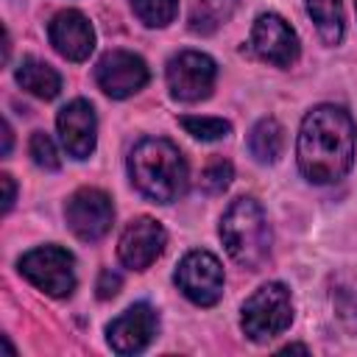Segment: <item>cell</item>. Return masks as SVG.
<instances>
[{"label":"cell","instance_id":"52a82bcc","mask_svg":"<svg viewBox=\"0 0 357 357\" xmlns=\"http://www.w3.org/2000/svg\"><path fill=\"white\" fill-rule=\"evenodd\" d=\"M178 290L198 307H212L223 296V268L220 259L209 251H190L176 268Z\"/></svg>","mask_w":357,"mask_h":357},{"label":"cell","instance_id":"ba28073f","mask_svg":"<svg viewBox=\"0 0 357 357\" xmlns=\"http://www.w3.org/2000/svg\"><path fill=\"white\" fill-rule=\"evenodd\" d=\"M64 218H67L70 231L78 240L95 243V240H100L112 229L114 206H112V198L103 190H98V187H81V190H75L70 195V201L64 206Z\"/></svg>","mask_w":357,"mask_h":357},{"label":"cell","instance_id":"44dd1931","mask_svg":"<svg viewBox=\"0 0 357 357\" xmlns=\"http://www.w3.org/2000/svg\"><path fill=\"white\" fill-rule=\"evenodd\" d=\"M231 178H234V167H231V162H226V159H212L204 170H201V190L204 192H209V195H218V192H223L229 184H231Z\"/></svg>","mask_w":357,"mask_h":357},{"label":"cell","instance_id":"9a60e30c","mask_svg":"<svg viewBox=\"0 0 357 357\" xmlns=\"http://www.w3.org/2000/svg\"><path fill=\"white\" fill-rule=\"evenodd\" d=\"M17 84L25 92H31L33 98H42V100H53L61 92V75L47 61H39L33 56H28V59L20 61V67H17Z\"/></svg>","mask_w":357,"mask_h":357},{"label":"cell","instance_id":"7402d4cb","mask_svg":"<svg viewBox=\"0 0 357 357\" xmlns=\"http://www.w3.org/2000/svg\"><path fill=\"white\" fill-rule=\"evenodd\" d=\"M28 153H31L33 165H39L42 170H59V167H61L59 151H56L53 139H50L45 131H33V134H31V142H28Z\"/></svg>","mask_w":357,"mask_h":357},{"label":"cell","instance_id":"ac0fdd59","mask_svg":"<svg viewBox=\"0 0 357 357\" xmlns=\"http://www.w3.org/2000/svg\"><path fill=\"white\" fill-rule=\"evenodd\" d=\"M234 0H192V11H190V28L192 31H212L215 25H220L229 11H231Z\"/></svg>","mask_w":357,"mask_h":357},{"label":"cell","instance_id":"d4e9b609","mask_svg":"<svg viewBox=\"0 0 357 357\" xmlns=\"http://www.w3.org/2000/svg\"><path fill=\"white\" fill-rule=\"evenodd\" d=\"M0 184H3V212H8L14 206V198H17V187H14V178L8 173L0 176Z\"/></svg>","mask_w":357,"mask_h":357},{"label":"cell","instance_id":"cb8c5ba5","mask_svg":"<svg viewBox=\"0 0 357 357\" xmlns=\"http://www.w3.org/2000/svg\"><path fill=\"white\" fill-rule=\"evenodd\" d=\"M95 290H98V298H112V296H117V290H120V276L112 273L109 268H103L100 276H98Z\"/></svg>","mask_w":357,"mask_h":357},{"label":"cell","instance_id":"3957f363","mask_svg":"<svg viewBox=\"0 0 357 357\" xmlns=\"http://www.w3.org/2000/svg\"><path fill=\"white\" fill-rule=\"evenodd\" d=\"M220 240L226 254L248 271H257L271 254V226L254 198H234L220 218Z\"/></svg>","mask_w":357,"mask_h":357},{"label":"cell","instance_id":"277c9868","mask_svg":"<svg viewBox=\"0 0 357 357\" xmlns=\"http://www.w3.org/2000/svg\"><path fill=\"white\" fill-rule=\"evenodd\" d=\"M293 324V298L282 282L262 284L240 312V329L254 343H268Z\"/></svg>","mask_w":357,"mask_h":357},{"label":"cell","instance_id":"30bf717a","mask_svg":"<svg viewBox=\"0 0 357 357\" xmlns=\"http://www.w3.org/2000/svg\"><path fill=\"white\" fill-rule=\"evenodd\" d=\"M95 81L109 98H131L148 84V64L128 50H109L95 67Z\"/></svg>","mask_w":357,"mask_h":357},{"label":"cell","instance_id":"484cf974","mask_svg":"<svg viewBox=\"0 0 357 357\" xmlns=\"http://www.w3.org/2000/svg\"><path fill=\"white\" fill-rule=\"evenodd\" d=\"M11 151V126L8 120H3V156Z\"/></svg>","mask_w":357,"mask_h":357},{"label":"cell","instance_id":"d6986e66","mask_svg":"<svg viewBox=\"0 0 357 357\" xmlns=\"http://www.w3.org/2000/svg\"><path fill=\"white\" fill-rule=\"evenodd\" d=\"M134 14L148 28H165L178 14V0H131Z\"/></svg>","mask_w":357,"mask_h":357},{"label":"cell","instance_id":"5b68a950","mask_svg":"<svg viewBox=\"0 0 357 357\" xmlns=\"http://www.w3.org/2000/svg\"><path fill=\"white\" fill-rule=\"evenodd\" d=\"M20 273L53 298H67L75 290V259L61 245H39L22 254Z\"/></svg>","mask_w":357,"mask_h":357},{"label":"cell","instance_id":"8fae6325","mask_svg":"<svg viewBox=\"0 0 357 357\" xmlns=\"http://www.w3.org/2000/svg\"><path fill=\"white\" fill-rule=\"evenodd\" d=\"M165 243H167V234H165L162 223L142 215V218H134L123 229L120 243H117V257H120V262L126 268L145 271L162 257Z\"/></svg>","mask_w":357,"mask_h":357},{"label":"cell","instance_id":"5bb4252c","mask_svg":"<svg viewBox=\"0 0 357 357\" xmlns=\"http://www.w3.org/2000/svg\"><path fill=\"white\" fill-rule=\"evenodd\" d=\"M47 36L56 53L64 56L67 61H84L95 47V31L89 20L75 8H64L53 14V20L47 22Z\"/></svg>","mask_w":357,"mask_h":357},{"label":"cell","instance_id":"8992f818","mask_svg":"<svg viewBox=\"0 0 357 357\" xmlns=\"http://www.w3.org/2000/svg\"><path fill=\"white\" fill-rule=\"evenodd\" d=\"M165 78H167V89H170V95L176 100L198 103V100L212 95V86H215V78H218V67L206 53L181 50L167 61Z\"/></svg>","mask_w":357,"mask_h":357},{"label":"cell","instance_id":"603a6c76","mask_svg":"<svg viewBox=\"0 0 357 357\" xmlns=\"http://www.w3.org/2000/svg\"><path fill=\"white\" fill-rule=\"evenodd\" d=\"M335 315L343 324L346 332H357V290L354 287H337L332 293Z\"/></svg>","mask_w":357,"mask_h":357},{"label":"cell","instance_id":"2e32d148","mask_svg":"<svg viewBox=\"0 0 357 357\" xmlns=\"http://www.w3.org/2000/svg\"><path fill=\"white\" fill-rule=\"evenodd\" d=\"M248 151L257 162L273 165L284 151V128L273 117H262L248 134Z\"/></svg>","mask_w":357,"mask_h":357},{"label":"cell","instance_id":"7a4b0ae2","mask_svg":"<svg viewBox=\"0 0 357 357\" xmlns=\"http://www.w3.org/2000/svg\"><path fill=\"white\" fill-rule=\"evenodd\" d=\"M131 184L156 204H173L187 192V162L181 151L162 137H148L128 153Z\"/></svg>","mask_w":357,"mask_h":357},{"label":"cell","instance_id":"ffe728a7","mask_svg":"<svg viewBox=\"0 0 357 357\" xmlns=\"http://www.w3.org/2000/svg\"><path fill=\"white\" fill-rule=\"evenodd\" d=\"M178 126H181L190 137L204 139V142L223 139V137L231 131V123L223 120V117H195V114H184V117H178Z\"/></svg>","mask_w":357,"mask_h":357},{"label":"cell","instance_id":"e0dca14e","mask_svg":"<svg viewBox=\"0 0 357 357\" xmlns=\"http://www.w3.org/2000/svg\"><path fill=\"white\" fill-rule=\"evenodd\" d=\"M307 14L315 22V31L326 45H337L343 39V3L340 0H307Z\"/></svg>","mask_w":357,"mask_h":357},{"label":"cell","instance_id":"4316f807","mask_svg":"<svg viewBox=\"0 0 357 357\" xmlns=\"http://www.w3.org/2000/svg\"><path fill=\"white\" fill-rule=\"evenodd\" d=\"M282 351H307V346H301V343H290V346H284Z\"/></svg>","mask_w":357,"mask_h":357},{"label":"cell","instance_id":"9c48e42d","mask_svg":"<svg viewBox=\"0 0 357 357\" xmlns=\"http://www.w3.org/2000/svg\"><path fill=\"white\" fill-rule=\"evenodd\" d=\"M248 47L257 59H262L273 67H290L301 50L296 31L279 14H259L254 20Z\"/></svg>","mask_w":357,"mask_h":357},{"label":"cell","instance_id":"4fadbf2b","mask_svg":"<svg viewBox=\"0 0 357 357\" xmlns=\"http://www.w3.org/2000/svg\"><path fill=\"white\" fill-rule=\"evenodd\" d=\"M56 128H59V137H61L64 151L73 159H86L95 151V142H98V117H95V109H92L89 100H84V98L70 100L59 112Z\"/></svg>","mask_w":357,"mask_h":357},{"label":"cell","instance_id":"6da1fadb","mask_svg":"<svg viewBox=\"0 0 357 357\" xmlns=\"http://www.w3.org/2000/svg\"><path fill=\"white\" fill-rule=\"evenodd\" d=\"M354 145L357 128L351 114L343 106L321 103L301 120L296 142L298 170L312 184H335L351 170Z\"/></svg>","mask_w":357,"mask_h":357},{"label":"cell","instance_id":"7c38bea8","mask_svg":"<svg viewBox=\"0 0 357 357\" xmlns=\"http://www.w3.org/2000/svg\"><path fill=\"white\" fill-rule=\"evenodd\" d=\"M156 329H159L156 310L148 307V304H134V307L120 312L106 326V337H109L112 351H117V354H137V351H142L153 340Z\"/></svg>","mask_w":357,"mask_h":357}]
</instances>
